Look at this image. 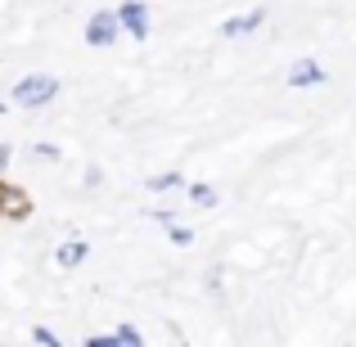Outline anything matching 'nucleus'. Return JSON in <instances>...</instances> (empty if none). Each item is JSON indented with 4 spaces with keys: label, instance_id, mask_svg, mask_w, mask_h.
Here are the masks:
<instances>
[{
    "label": "nucleus",
    "instance_id": "1",
    "mask_svg": "<svg viewBox=\"0 0 356 347\" xmlns=\"http://www.w3.org/2000/svg\"><path fill=\"white\" fill-rule=\"evenodd\" d=\"M54 99H59V81L50 72H32V77L14 81V104H23V108H45Z\"/></svg>",
    "mask_w": 356,
    "mask_h": 347
},
{
    "label": "nucleus",
    "instance_id": "2",
    "mask_svg": "<svg viewBox=\"0 0 356 347\" xmlns=\"http://www.w3.org/2000/svg\"><path fill=\"white\" fill-rule=\"evenodd\" d=\"M81 36H86V45H95V50H99V45H113L122 36L118 14H113V9H95V14L86 18V32H81Z\"/></svg>",
    "mask_w": 356,
    "mask_h": 347
},
{
    "label": "nucleus",
    "instance_id": "3",
    "mask_svg": "<svg viewBox=\"0 0 356 347\" xmlns=\"http://www.w3.org/2000/svg\"><path fill=\"white\" fill-rule=\"evenodd\" d=\"M113 14H118V23H122L127 36H136V41L149 36V5H145V0H122Z\"/></svg>",
    "mask_w": 356,
    "mask_h": 347
},
{
    "label": "nucleus",
    "instance_id": "4",
    "mask_svg": "<svg viewBox=\"0 0 356 347\" xmlns=\"http://www.w3.org/2000/svg\"><path fill=\"white\" fill-rule=\"evenodd\" d=\"M284 81H289L293 90H307V86H325V68H321L316 59H298L293 68L284 72Z\"/></svg>",
    "mask_w": 356,
    "mask_h": 347
},
{
    "label": "nucleus",
    "instance_id": "5",
    "mask_svg": "<svg viewBox=\"0 0 356 347\" xmlns=\"http://www.w3.org/2000/svg\"><path fill=\"white\" fill-rule=\"evenodd\" d=\"M261 23H266V9H248V14L226 18V23H221V36H248V32H257Z\"/></svg>",
    "mask_w": 356,
    "mask_h": 347
},
{
    "label": "nucleus",
    "instance_id": "6",
    "mask_svg": "<svg viewBox=\"0 0 356 347\" xmlns=\"http://www.w3.org/2000/svg\"><path fill=\"white\" fill-rule=\"evenodd\" d=\"M86 257H90V243L86 239H68V243H59V248H54V261H59L63 271H77Z\"/></svg>",
    "mask_w": 356,
    "mask_h": 347
},
{
    "label": "nucleus",
    "instance_id": "7",
    "mask_svg": "<svg viewBox=\"0 0 356 347\" xmlns=\"http://www.w3.org/2000/svg\"><path fill=\"white\" fill-rule=\"evenodd\" d=\"M145 190H149V194H172V190H185V176H181V172H158V176H149V181H145Z\"/></svg>",
    "mask_w": 356,
    "mask_h": 347
},
{
    "label": "nucleus",
    "instance_id": "8",
    "mask_svg": "<svg viewBox=\"0 0 356 347\" xmlns=\"http://www.w3.org/2000/svg\"><path fill=\"white\" fill-rule=\"evenodd\" d=\"M0 212H5V217H23V212H27V199L0 185Z\"/></svg>",
    "mask_w": 356,
    "mask_h": 347
},
{
    "label": "nucleus",
    "instance_id": "9",
    "mask_svg": "<svg viewBox=\"0 0 356 347\" xmlns=\"http://www.w3.org/2000/svg\"><path fill=\"white\" fill-rule=\"evenodd\" d=\"M185 194H190V203H199V208H212V203H217V190H212V185H185Z\"/></svg>",
    "mask_w": 356,
    "mask_h": 347
},
{
    "label": "nucleus",
    "instance_id": "10",
    "mask_svg": "<svg viewBox=\"0 0 356 347\" xmlns=\"http://www.w3.org/2000/svg\"><path fill=\"white\" fill-rule=\"evenodd\" d=\"M113 347H140V330H136V325H118V330H113Z\"/></svg>",
    "mask_w": 356,
    "mask_h": 347
},
{
    "label": "nucleus",
    "instance_id": "11",
    "mask_svg": "<svg viewBox=\"0 0 356 347\" xmlns=\"http://www.w3.org/2000/svg\"><path fill=\"white\" fill-rule=\"evenodd\" d=\"M167 239H172L176 248H190V243H194V230H190V226H176V221H172V226H167Z\"/></svg>",
    "mask_w": 356,
    "mask_h": 347
},
{
    "label": "nucleus",
    "instance_id": "12",
    "mask_svg": "<svg viewBox=\"0 0 356 347\" xmlns=\"http://www.w3.org/2000/svg\"><path fill=\"white\" fill-rule=\"evenodd\" d=\"M32 343H41V347H59V334L45 330V325H36V330H32Z\"/></svg>",
    "mask_w": 356,
    "mask_h": 347
},
{
    "label": "nucleus",
    "instance_id": "13",
    "mask_svg": "<svg viewBox=\"0 0 356 347\" xmlns=\"http://www.w3.org/2000/svg\"><path fill=\"white\" fill-rule=\"evenodd\" d=\"M154 221H158V226H172L176 212H172V208H154Z\"/></svg>",
    "mask_w": 356,
    "mask_h": 347
},
{
    "label": "nucleus",
    "instance_id": "14",
    "mask_svg": "<svg viewBox=\"0 0 356 347\" xmlns=\"http://www.w3.org/2000/svg\"><path fill=\"white\" fill-rule=\"evenodd\" d=\"M86 347H113V334H90Z\"/></svg>",
    "mask_w": 356,
    "mask_h": 347
},
{
    "label": "nucleus",
    "instance_id": "15",
    "mask_svg": "<svg viewBox=\"0 0 356 347\" xmlns=\"http://www.w3.org/2000/svg\"><path fill=\"white\" fill-rule=\"evenodd\" d=\"M99 181H104V172H99V167H86V190H95Z\"/></svg>",
    "mask_w": 356,
    "mask_h": 347
},
{
    "label": "nucleus",
    "instance_id": "16",
    "mask_svg": "<svg viewBox=\"0 0 356 347\" xmlns=\"http://www.w3.org/2000/svg\"><path fill=\"white\" fill-rule=\"evenodd\" d=\"M32 154H36V158H50V163H54V158H59V149H54V145H36Z\"/></svg>",
    "mask_w": 356,
    "mask_h": 347
},
{
    "label": "nucleus",
    "instance_id": "17",
    "mask_svg": "<svg viewBox=\"0 0 356 347\" xmlns=\"http://www.w3.org/2000/svg\"><path fill=\"white\" fill-rule=\"evenodd\" d=\"M9 158H14V149H9V145H0V172H9Z\"/></svg>",
    "mask_w": 356,
    "mask_h": 347
}]
</instances>
